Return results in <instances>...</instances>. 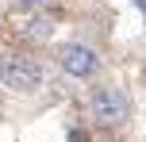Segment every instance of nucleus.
<instances>
[{"label":"nucleus","mask_w":146,"mask_h":142,"mask_svg":"<svg viewBox=\"0 0 146 142\" xmlns=\"http://www.w3.org/2000/svg\"><path fill=\"white\" fill-rule=\"evenodd\" d=\"M88 115L96 127H123L131 119V96L119 85H100L88 96Z\"/></svg>","instance_id":"nucleus-1"},{"label":"nucleus","mask_w":146,"mask_h":142,"mask_svg":"<svg viewBox=\"0 0 146 142\" xmlns=\"http://www.w3.org/2000/svg\"><path fill=\"white\" fill-rule=\"evenodd\" d=\"M0 85L12 89V92H35L38 85H42V65H38V58L19 54V50L0 54Z\"/></svg>","instance_id":"nucleus-2"},{"label":"nucleus","mask_w":146,"mask_h":142,"mask_svg":"<svg viewBox=\"0 0 146 142\" xmlns=\"http://www.w3.org/2000/svg\"><path fill=\"white\" fill-rule=\"evenodd\" d=\"M58 65L66 69L69 77H92L96 69H100V54L92 50V46H85V42H66L58 50Z\"/></svg>","instance_id":"nucleus-3"},{"label":"nucleus","mask_w":146,"mask_h":142,"mask_svg":"<svg viewBox=\"0 0 146 142\" xmlns=\"http://www.w3.org/2000/svg\"><path fill=\"white\" fill-rule=\"evenodd\" d=\"M50 35H54V15L50 12H31L19 23V38H27V42H46Z\"/></svg>","instance_id":"nucleus-4"},{"label":"nucleus","mask_w":146,"mask_h":142,"mask_svg":"<svg viewBox=\"0 0 146 142\" xmlns=\"http://www.w3.org/2000/svg\"><path fill=\"white\" fill-rule=\"evenodd\" d=\"M54 0H15V8H23V12H46Z\"/></svg>","instance_id":"nucleus-5"},{"label":"nucleus","mask_w":146,"mask_h":142,"mask_svg":"<svg viewBox=\"0 0 146 142\" xmlns=\"http://www.w3.org/2000/svg\"><path fill=\"white\" fill-rule=\"evenodd\" d=\"M69 142H88V135L81 127H69Z\"/></svg>","instance_id":"nucleus-6"},{"label":"nucleus","mask_w":146,"mask_h":142,"mask_svg":"<svg viewBox=\"0 0 146 142\" xmlns=\"http://www.w3.org/2000/svg\"><path fill=\"white\" fill-rule=\"evenodd\" d=\"M0 19H4V8H0Z\"/></svg>","instance_id":"nucleus-7"}]
</instances>
